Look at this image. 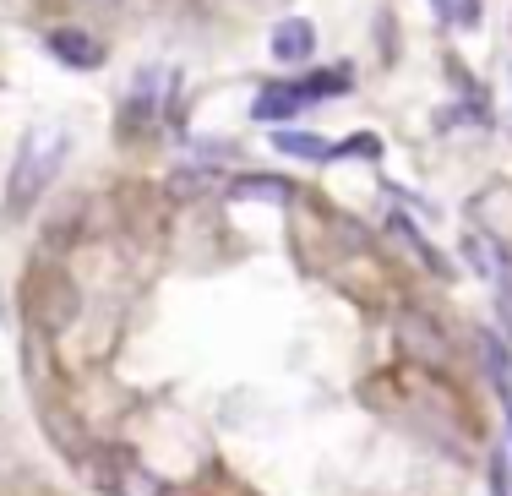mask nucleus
<instances>
[{"label": "nucleus", "instance_id": "obj_1", "mask_svg": "<svg viewBox=\"0 0 512 496\" xmlns=\"http://www.w3.org/2000/svg\"><path fill=\"white\" fill-rule=\"evenodd\" d=\"M60 159H66V137L60 131H33L28 142H22V159H17V175H11V208H33L39 202V191L55 180Z\"/></svg>", "mask_w": 512, "mask_h": 496}, {"label": "nucleus", "instance_id": "obj_2", "mask_svg": "<svg viewBox=\"0 0 512 496\" xmlns=\"http://www.w3.org/2000/svg\"><path fill=\"white\" fill-rule=\"evenodd\" d=\"M267 50H273L278 66H300V60L316 55V28L306 17H284L273 28V39H267Z\"/></svg>", "mask_w": 512, "mask_h": 496}, {"label": "nucleus", "instance_id": "obj_3", "mask_svg": "<svg viewBox=\"0 0 512 496\" xmlns=\"http://www.w3.org/2000/svg\"><path fill=\"white\" fill-rule=\"evenodd\" d=\"M50 55L60 66H77V71H99L104 66V44L82 28H55L50 33Z\"/></svg>", "mask_w": 512, "mask_h": 496}, {"label": "nucleus", "instance_id": "obj_4", "mask_svg": "<svg viewBox=\"0 0 512 496\" xmlns=\"http://www.w3.org/2000/svg\"><path fill=\"white\" fill-rule=\"evenodd\" d=\"M273 148L289 153V159H311V164L333 159V148H327L322 137H311V131H295V126H278V131H273Z\"/></svg>", "mask_w": 512, "mask_h": 496}, {"label": "nucleus", "instance_id": "obj_5", "mask_svg": "<svg viewBox=\"0 0 512 496\" xmlns=\"http://www.w3.org/2000/svg\"><path fill=\"white\" fill-rule=\"evenodd\" d=\"M295 93H300V104H311V99H333V93H349V66H338V71H316V77L295 82Z\"/></svg>", "mask_w": 512, "mask_h": 496}, {"label": "nucleus", "instance_id": "obj_6", "mask_svg": "<svg viewBox=\"0 0 512 496\" xmlns=\"http://www.w3.org/2000/svg\"><path fill=\"white\" fill-rule=\"evenodd\" d=\"M235 197H246V202H289L295 191H289L284 180H273V175H246V180H235Z\"/></svg>", "mask_w": 512, "mask_h": 496}, {"label": "nucleus", "instance_id": "obj_7", "mask_svg": "<svg viewBox=\"0 0 512 496\" xmlns=\"http://www.w3.org/2000/svg\"><path fill=\"white\" fill-rule=\"evenodd\" d=\"M295 110H300V93H295V88L256 93V104H251V115H256V120H289Z\"/></svg>", "mask_w": 512, "mask_h": 496}, {"label": "nucleus", "instance_id": "obj_8", "mask_svg": "<svg viewBox=\"0 0 512 496\" xmlns=\"http://www.w3.org/2000/svg\"><path fill=\"white\" fill-rule=\"evenodd\" d=\"M387 229H393V235H398V240H404V246L414 251V257H420V268H436V273H447V262H442V257H436V251H431V246H425V240H420V235H414V224H409V219H387Z\"/></svg>", "mask_w": 512, "mask_h": 496}, {"label": "nucleus", "instance_id": "obj_9", "mask_svg": "<svg viewBox=\"0 0 512 496\" xmlns=\"http://www.w3.org/2000/svg\"><path fill=\"white\" fill-rule=\"evenodd\" d=\"M463 251H469V262H474L485 278H502V251H496L485 235H469V240H463Z\"/></svg>", "mask_w": 512, "mask_h": 496}, {"label": "nucleus", "instance_id": "obj_10", "mask_svg": "<svg viewBox=\"0 0 512 496\" xmlns=\"http://www.w3.org/2000/svg\"><path fill=\"white\" fill-rule=\"evenodd\" d=\"M436 11H442L453 28H474V22H480V0H436Z\"/></svg>", "mask_w": 512, "mask_h": 496}, {"label": "nucleus", "instance_id": "obj_11", "mask_svg": "<svg viewBox=\"0 0 512 496\" xmlns=\"http://www.w3.org/2000/svg\"><path fill=\"white\" fill-rule=\"evenodd\" d=\"M507 426H512V404H507Z\"/></svg>", "mask_w": 512, "mask_h": 496}, {"label": "nucleus", "instance_id": "obj_12", "mask_svg": "<svg viewBox=\"0 0 512 496\" xmlns=\"http://www.w3.org/2000/svg\"><path fill=\"white\" fill-rule=\"evenodd\" d=\"M104 6H109V0H104Z\"/></svg>", "mask_w": 512, "mask_h": 496}]
</instances>
